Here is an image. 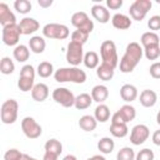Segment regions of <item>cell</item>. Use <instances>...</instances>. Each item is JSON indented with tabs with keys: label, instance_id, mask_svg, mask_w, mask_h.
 Instances as JSON below:
<instances>
[{
	"label": "cell",
	"instance_id": "cell-1",
	"mask_svg": "<svg viewBox=\"0 0 160 160\" xmlns=\"http://www.w3.org/2000/svg\"><path fill=\"white\" fill-rule=\"evenodd\" d=\"M142 55H144V49L139 42L132 41V42L128 44V46L125 49V54L120 59V64H119L120 71L124 74L134 71V69L140 62Z\"/></svg>",
	"mask_w": 160,
	"mask_h": 160
},
{
	"label": "cell",
	"instance_id": "cell-2",
	"mask_svg": "<svg viewBox=\"0 0 160 160\" xmlns=\"http://www.w3.org/2000/svg\"><path fill=\"white\" fill-rule=\"evenodd\" d=\"M54 79L58 82H75V84H84L86 81V72L78 66L70 68H60L55 71Z\"/></svg>",
	"mask_w": 160,
	"mask_h": 160
},
{
	"label": "cell",
	"instance_id": "cell-3",
	"mask_svg": "<svg viewBox=\"0 0 160 160\" xmlns=\"http://www.w3.org/2000/svg\"><path fill=\"white\" fill-rule=\"evenodd\" d=\"M100 55H101L102 62L109 64L114 69L118 66V64H119V56H118L116 45H115L114 41H111V40L102 41L101 45H100Z\"/></svg>",
	"mask_w": 160,
	"mask_h": 160
},
{
	"label": "cell",
	"instance_id": "cell-4",
	"mask_svg": "<svg viewBox=\"0 0 160 160\" xmlns=\"http://www.w3.org/2000/svg\"><path fill=\"white\" fill-rule=\"evenodd\" d=\"M18 111H19V104L14 99H8L2 102L1 110H0V116L1 121L4 124H14L18 119Z\"/></svg>",
	"mask_w": 160,
	"mask_h": 160
},
{
	"label": "cell",
	"instance_id": "cell-5",
	"mask_svg": "<svg viewBox=\"0 0 160 160\" xmlns=\"http://www.w3.org/2000/svg\"><path fill=\"white\" fill-rule=\"evenodd\" d=\"M42 35L48 39L65 40L70 35V31H69V28L64 24L51 22V24H46L42 28Z\"/></svg>",
	"mask_w": 160,
	"mask_h": 160
},
{
	"label": "cell",
	"instance_id": "cell-6",
	"mask_svg": "<svg viewBox=\"0 0 160 160\" xmlns=\"http://www.w3.org/2000/svg\"><path fill=\"white\" fill-rule=\"evenodd\" d=\"M151 6H152V2L150 0H135L129 8V14L132 20L141 21L145 19Z\"/></svg>",
	"mask_w": 160,
	"mask_h": 160
},
{
	"label": "cell",
	"instance_id": "cell-7",
	"mask_svg": "<svg viewBox=\"0 0 160 160\" xmlns=\"http://www.w3.org/2000/svg\"><path fill=\"white\" fill-rule=\"evenodd\" d=\"M21 130L28 139H38L42 134L41 125L31 116H25L21 120Z\"/></svg>",
	"mask_w": 160,
	"mask_h": 160
},
{
	"label": "cell",
	"instance_id": "cell-8",
	"mask_svg": "<svg viewBox=\"0 0 160 160\" xmlns=\"http://www.w3.org/2000/svg\"><path fill=\"white\" fill-rule=\"evenodd\" d=\"M66 61L71 66H78L84 61V50L82 45L70 41L68 44V50H66Z\"/></svg>",
	"mask_w": 160,
	"mask_h": 160
},
{
	"label": "cell",
	"instance_id": "cell-9",
	"mask_svg": "<svg viewBox=\"0 0 160 160\" xmlns=\"http://www.w3.org/2000/svg\"><path fill=\"white\" fill-rule=\"evenodd\" d=\"M71 24H72V26L76 28V30H81V31L88 32V34H90L94 30L92 20H90L89 15L86 12H84V11H78V12L72 14Z\"/></svg>",
	"mask_w": 160,
	"mask_h": 160
},
{
	"label": "cell",
	"instance_id": "cell-10",
	"mask_svg": "<svg viewBox=\"0 0 160 160\" xmlns=\"http://www.w3.org/2000/svg\"><path fill=\"white\" fill-rule=\"evenodd\" d=\"M20 28L18 24L14 25H8L2 28V32H1V38H2V42L8 46H18V42L20 40Z\"/></svg>",
	"mask_w": 160,
	"mask_h": 160
},
{
	"label": "cell",
	"instance_id": "cell-11",
	"mask_svg": "<svg viewBox=\"0 0 160 160\" xmlns=\"http://www.w3.org/2000/svg\"><path fill=\"white\" fill-rule=\"evenodd\" d=\"M75 98L72 91H70L66 88H56L52 91V99L55 102L60 104L64 108H71L75 105Z\"/></svg>",
	"mask_w": 160,
	"mask_h": 160
},
{
	"label": "cell",
	"instance_id": "cell-12",
	"mask_svg": "<svg viewBox=\"0 0 160 160\" xmlns=\"http://www.w3.org/2000/svg\"><path fill=\"white\" fill-rule=\"evenodd\" d=\"M150 136V130L146 125L144 124H138L135 125L131 131H130V142L132 145H141L144 144Z\"/></svg>",
	"mask_w": 160,
	"mask_h": 160
},
{
	"label": "cell",
	"instance_id": "cell-13",
	"mask_svg": "<svg viewBox=\"0 0 160 160\" xmlns=\"http://www.w3.org/2000/svg\"><path fill=\"white\" fill-rule=\"evenodd\" d=\"M20 28V31L22 35H31L35 31L39 30L40 24L38 20H35L34 18H24L20 20V22L18 24Z\"/></svg>",
	"mask_w": 160,
	"mask_h": 160
},
{
	"label": "cell",
	"instance_id": "cell-14",
	"mask_svg": "<svg viewBox=\"0 0 160 160\" xmlns=\"http://www.w3.org/2000/svg\"><path fill=\"white\" fill-rule=\"evenodd\" d=\"M0 24L4 26L8 25H14L16 24V18L15 14L10 10V8L8 6V4L1 2L0 4Z\"/></svg>",
	"mask_w": 160,
	"mask_h": 160
},
{
	"label": "cell",
	"instance_id": "cell-15",
	"mask_svg": "<svg viewBox=\"0 0 160 160\" xmlns=\"http://www.w3.org/2000/svg\"><path fill=\"white\" fill-rule=\"evenodd\" d=\"M91 15L100 24H106L110 20V12H109V10L104 5H101V4L92 5V8H91Z\"/></svg>",
	"mask_w": 160,
	"mask_h": 160
},
{
	"label": "cell",
	"instance_id": "cell-16",
	"mask_svg": "<svg viewBox=\"0 0 160 160\" xmlns=\"http://www.w3.org/2000/svg\"><path fill=\"white\" fill-rule=\"evenodd\" d=\"M49 96V88L46 84H42V82H39V84H35L32 90H31V98L38 101V102H42L48 99Z\"/></svg>",
	"mask_w": 160,
	"mask_h": 160
},
{
	"label": "cell",
	"instance_id": "cell-17",
	"mask_svg": "<svg viewBox=\"0 0 160 160\" xmlns=\"http://www.w3.org/2000/svg\"><path fill=\"white\" fill-rule=\"evenodd\" d=\"M120 96L124 101L131 102L138 98V89L132 84H124L120 88Z\"/></svg>",
	"mask_w": 160,
	"mask_h": 160
},
{
	"label": "cell",
	"instance_id": "cell-18",
	"mask_svg": "<svg viewBox=\"0 0 160 160\" xmlns=\"http://www.w3.org/2000/svg\"><path fill=\"white\" fill-rule=\"evenodd\" d=\"M156 100H158V95L154 90L145 89L140 92V104L144 108H152L156 104Z\"/></svg>",
	"mask_w": 160,
	"mask_h": 160
},
{
	"label": "cell",
	"instance_id": "cell-19",
	"mask_svg": "<svg viewBox=\"0 0 160 160\" xmlns=\"http://www.w3.org/2000/svg\"><path fill=\"white\" fill-rule=\"evenodd\" d=\"M111 24L118 30H126L131 26V20L125 14H115L111 19Z\"/></svg>",
	"mask_w": 160,
	"mask_h": 160
},
{
	"label": "cell",
	"instance_id": "cell-20",
	"mask_svg": "<svg viewBox=\"0 0 160 160\" xmlns=\"http://www.w3.org/2000/svg\"><path fill=\"white\" fill-rule=\"evenodd\" d=\"M114 74H115V69L112 66H110L109 64H105V62H101L96 69L98 78L100 80H104V81H110L114 78Z\"/></svg>",
	"mask_w": 160,
	"mask_h": 160
},
{
	"label": "cell",
	"instance_id": "cell-21",
	"mask_svg": "<svg viewBox=\"0 0 160 160\" xmlns=\"http://www.w3.org/2000/svg\"><path fill=\"white\" fill-rule=\"evenodd\" d=\"M90 95H91L94 101H96L99 104H102L109 96V89L105 85H95L92 88Z\"/></svg>",
	"mask_w": 160,
	"mask_h": 160
},
{
	"label": "cell",
	"instance_id": "cell-22",
	"mask_svg": "<svg viewBox=\"0 0 160 160\" xmlns=\"http://www.w3.org/2000/svg\"><path fill=\"white\" fill-rule=\"evenodd\" d=\"M45 48H46V41H45V39L42 36L35 35V36L30 38V40H29V49L32 52L41 54V52H44Z\"/></svg>",
	"mask_w": 160,
	"mask_h": 160
},
{
	"label": "cell",
	"instance_id": "cell-23",
	"mask_svg": "<svg viewBox=\"0 0 160 160\" xmlns=\"http://www.w3.org/2000/svg\"><path fill=\"white\" fill-rule=\"evenodd\" d=\"M118 112H119L120 118L122 119V121H124L125 124H128L129 121H132V120L135 119V116H136V110H135V108H134L132 105H129V104L122 105V106L118 110Z\"/></svg>",
	"mask_w": 160,
	"mask_h": 160
},
{
	"label": "cell",
	"instance_id": "cell-24",
	"mask_svg": "<svg viewBox=\"0 0 160 160\" xmlns=\"http://www.w3.org/2000/svg\"><path fill=\"white\" fill-rule=\"evenodd\" d=\"M140 42L142 45V49L144 48H148V46H152V45H160V38L158 36L156 32L146 31V32H144L141 35Z\"/></svg>",
	"mask_w": 160,
	"mask_h": 160
},
{
	"label": "cell",
	"instance_id": "cell-25",
	"mask_svg": "<svg viewBox=\"0 0 160 160\" xmlns=\"http://www.w3.org/2000/svg\"><path fill=\"white\" fill-rule=\"evenodd\" d=\"M12 55H14V59L16 61L25 62L29 59V56H30V49H29V46L20 44V45L15 46V49L12 51Z\"/></svg>",
	"mask_w": 160,
	"mask_h": 160
},
{
	"label": "cell",
	"instance_id": "cell-26",
	"mask_svg": "<svg viewBox=\"0 0 160 160\" xmlns=\"http://www.w3.org/2000/svg\"><path fill=\"white\" fill-rule=\"evenodd\" d=\"M94 118L98 122H105L110 119V109L105 104H99L94 111Z\"/></svg>",
	"mask_w": 160,
	"mask_h": 160
},
{
	"label": "cell",
	"instance_id": "cell-27",
	"mask_svg": "<svg viewBox=\"0 0 160 160\" xmlns=\"http://www.w3.org/2000/svg\"><path fill=\"white\" fill-rule=\"evenodd\" d=\"M96 125H98V121L91 115H82L79 120V126L84 131H92L96 129Z\"/></svg>",
	"mask_w": 160,
	"mask_h": 160
},
{
	"label": "cell",
	"instance_id": "cell-28",
	"mask_svg": "<svg viewBox=\"0 0 160 160\" xmlns=\"http://www.w3.org/2000/svg\"><path fill=\"white\" fill-rule=\"evenodd\" d=\"M92 101H94V100H92V98H91L90 94L82 92V94H80V95H78V96L75 98V105H74V106H75L78 110H84V109H88V108L91 105Z\"/></svg>",
	"mask_w": 160,
	"mask_h": 160
},
{
	"label": "cell",
	"instance_id": "cell-29",
	"mask_svg": "<svg viewBox=\"0 0 160 160\" xmlns=\"http://www.w3.org/2000/svg\"><path fill=\"white\" fill-rule=\"evenodd\" d=\"M129 132V128L124 122H111L110 134L115 138H125Z\"/></svg>",
	"mask_w": 160,
	"mask_h": 160
},
{
	"label": "cell",
	"instance_id": "cell-30",
	"mask_svg": "<svg viewBox=\"0 0 160 160\" xmlns=\"http://www.w3.org/2000/svg\"><path fill=\"white\" fill-rule=\"evenodd\" d=\"M114 148H115V142H114V140L111 138L105 136V138H101L98 141V149L102 154H110V152H112Z\"/></svg>",
	"mask_w": 160,
	"mask_h": 160
},
{
	"label": "cell",
	"instance_id": "cell-31",
	"mask_svg": "<svg viewBox=\"0 0 160 160\" xmlns=\"http://www.w3.org/2000/svg\"><path fill=\"white\" fill-rule=\"evenodd\" d=\"M84 65L88 68V69H98L99 66V55L95 52V51H88L85 55H84Z\"/></svg>",
	"mask_w": 160,
	"mask_h": 160
},
{
	"label": "cell",
	"instance_id": "cell-32",
	"mask_svg": "<svg viewBox=\"0 0 160 160\" xmlns=\"http://www.w3.org/2000/svg\"><path fill=\"white\" fill-rule=\"evenodd\" d=\"M36 72L40 78H49L52 74H55L54 71V66L50 61H41L36 69Z\"/></svg>",
	"mask_w": 160,
	"mask_h": 160
},
{
	"label": "cell",
	"instance_id": "cell-33",
	"mask_svg": "<svg viewBox=\"0 0 160 160\" xmlns=\"http://www.w3.org/2000/svg\"><path fill=\"white\" fill-rule=\"evenodd\" d=\"M45 151L48 152H51V154H55V155H60L62 152V144L56 140V139H50L45 142Z\"/></svg>",
	"mask_w": 160,
	"mask_h": 160
},
{
	"label": "cell",
	"instance_id": "cell-34",
	"mask_svg": "<svg viewBox=\"0 0 160 160\" xmlns=\"http://www.w3.org/2000/svg\"><path fill=\"white\" fill-rule=\"evenodd\" d=\"M14 70H15V64H14V61H12L10 58L4 56V58L1 59V61H0V71H1L4 75H10V74L14 72Z\"/></svg>",
	"mask_w": 160,
	"mask_h": 160
},
{
	"label": "cell",
	"instance_id": "cell-35",
	"mask_svg": "<svg viewBox=\"0 0 160 160\" xmlns=\"http://www.w3.org/2000/svg\"><path fill=\"white\" fill-rule=\"evenodd\" d=\"M135 151L130 146L121 148L116 154V160H135Z\"/></svg>",
	"mask_w": 160,
	"mask_h": 160
},
{
	"label": "cell",
	"instance_id": "cell-36",
	"mask_svg": "<svg viewBox=\"0 0 160 160\" xmlns=\"http://www.w3.org/2000/svg\"><path fill=\"white\" fill-rule=\"evenodd\" d=\"M144 55L148 60H156L160 56V45H152L144 48Z\"/></svg>",
	"mask_w": 160,
	"mask_h": 160
},
{
	"label": "cell",
	"instance_id": "cell-37",
	"mask_svg": "<svg viewBox=\"0 0 160 160\" xmlns=\"http://www.w3.org/2000/svg\"><path fill=\"white\" fill-rule=\"evenodd\" d=\"M14 8L20 14H28L31 10V2L29 0H16L14 2Z\"/></svg>",
	"mask_w": 160,
	"mask_h": 160
},
{
	"label": "cell",
	"instance_id": "cell-38",
	"mask_svg": "<svg viewBox=\"0 0 160 160\" xmlns=\"http://www.w3.org/2000/svg\"><path fill=\"white\" fill-rule=\"evenodd\" d=\"M18 88H19L21 91H24V92L32 90V88H34V79H29V78L19 76V80H18Z\"/></svg>",
	"mask_w": 160,
	"mask_h": 160
},
{
	"label": "cell",
	"instance_id": "cell-39",
	"mask_svg": "<svg viewBox=\"0 0 160 160\" xmlns=\"http://www.w3.org/2000/svg\"><path fill=\"white\" fill-rule=\"evenodd\" d=\"M89 39V34L88 32H84L81 30H75L72 34H71V41L74 42H78V44H81L84 45Z\"/></svg>",
	"mask_w": 160,
	"mask_h": 160
},
{
	"label": "cell",
	"instance_id": "cell-40",
	"mask_svg": "<svg viewBox=\"0 0 160 160\" xmlns=\"http://www.w3.org/2000/svg\"><path fill=\"white\" fill-rule=\"evenodd\" d=\"M19 76L29 78V79H34V80H35V69H34V66L30 65V64L24 65V66L20 69V75H19Z\"/></svg>",
	"mask_w": 160,
	"mask_h": 160
},
{
	"label": "cell",
	"instance_id": "cell-41",
	"mask_svg": "<svg viewBox=\"0 0 160 160\" xmlns=\"http://www.w3.org/2000/svg\"><path fill=\"white\" fill-rule=\"evenodd\" d=\"M154 158L155 155L151 149H142L136 154L135 160H154Z\"/></svg>",
	"mask_w": 160,
	"mask_h": 160
},
{
	"label": "cell",
	"instance_id": "cell-42",
	"mask_svg": "<svg viewBox=\"0 0 160 160\" xmlns=\"http://www.w3.org/2000/svg\"><path fill=\"white\" fill-rule=\"evenodd\" d=\"M22 154L18 149H9L4 154V160H21Z\"/></svg>",
	"mask_w": 160,
	"mask_h": 160
},
{
	"label": "cell",
	"instance_id": "cell-43",
	"mask_svg": "<svg viewBox=\"0 0 160 160\" xmlns=\"http://www.w3.org/2000/svg\"><path fill=\"white\" fill-rule=\"evenodd\" d=\"M148 26H149L150 30H152V32L160 30V15L151 16L149 19V21H148Z\"/></svg>",
	"mask_w": 160,
	"mask_h": 160
},
{
	"label": "cell",
	"instance_id": "cell-44",
	"mask_svg": "<svg viewBox=\"0 0 160 160\" xmlns=\"http://www.w3.org/2000/svg\"><path fill=\"white\" fill-rule=\"evenodd\" d=\"M149 72H150V75H151L154 79H160V62H159V61L152 62V64L150 65Z\"/></svg>",
	"mask_w": 160,
	"mask_h": 160
},
{
	"label": "cell",
	"instance_id": "cell-45",
	"mask_svg": "<svg viewBox=\"0 0 160 160\" xmlns=\"http://www.w3.org/2000/svg\"><path fill=\"white\" fill-rule=\"evenodd\" d=\"M106 6L111 10H118L122 6V0H106Z\"/></svg>",
	"mask_w": 160,
	"mask_h": 160
},
{
	"label": "cell",
	"instance_id": "cell-46",
	"mask_svg": "<svg viewBox=\"0 0 160 160\" xmlns=\"http://www.w3.org/2000/svg\"><path fill=\"white\" fill-rule=\"evenodd\" d=\"M152 142L156 146H160V129L154 131V134H152Z\"/></svg>",
	"mask_w": 160,
	"mask_h": 160
},
{
	"label": "cell",
	"instance_id": "cell-47",
	"mask_svg": "<svg viewBox=\"0 0 160 160\" xmlns=\"http://www.w3.org/2000/svg\"><path fill=\"white\" fill-rule=\"evenodd\" d=\"M58 158H59L58 155L45 151V154H44V156H42V160H58Z\"/></svg>",
	"mask_w": 160,
	"mask_h": 160
},
{
	"label": "cell",
	"instance_id": "cell-48",
	"mask_svg": "<svg viewBox=\"0 0 160 160\" xmlns=\"http://www.w3.org/2000/svg\"><path fill=\"white\" fill-rule=\"evenodd\" d=\"M38 4H39L41 8H49V6H51L52 0H39Z\"/></svg>",
	"mask_w": 160,
	"mask_h": 160
},
{
	"label": "cell",
	"instance_id": "cell-49",
	"mask_svg": "<svg viewBox=\"0 0 160 160\" xmlns=\"http://www.w3.org/2000/svg\"><path fill=\"white\" fill-rule=\"evenodd\" d=\"M86 160H106V159L102 155H94V156H91V158H89Z\"/></svg>",
	"mask_w": 160,
	"mask_h": 160
},
{
	"label": "cell",
	"instance_id": "cell-50",
	"mask_svg": "<svg viewBox=\"0 0 160 160\" xmlns=\"http://www.w3.org/2000/svg\"><path fill=\"white\" fill-rule=\"evenodd\" d=\"M62 160H78V158H76L75 155H72V154H69V155L64 156V159H62Z\"/></svg>",
	"mask_w": 160,
	"mask_h": 160
},
{
	"label": "cell",
	"instance_id": "cell-51",
	"mask_svg": "<svg viewBox=\"0 0 160 160\" xmlns=\"http://www.w3.org/2000/svg\"><path fill=\"white\" fill-rule=\"evenodd\" d=\"M21 160H38V159H35V158H32V156H30V155H28V154H22Z\"/></svg>",
	"mask_w": 160,
	"mask_h": 160
},
{
	"label": "cell",
	"instance_id": "cell-52",
	"mask_svg": "<svg viewBox=\"0 0 160 160\" xmlns=\"http://www.w3.org/2000/svg\"><path fill=\"white\" fill-rule=\"evenodd\" d=\"M156 122H158V124L160 125V111H159V112L156 114Z\"/></svg>",
	"mask_w": 160,
	"mask_h": 160
}]
</instances>
